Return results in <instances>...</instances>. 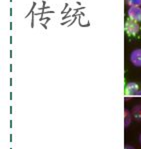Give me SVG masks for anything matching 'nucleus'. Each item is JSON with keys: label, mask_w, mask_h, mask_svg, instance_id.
Segmentation results:
<instances>
[{"label": "nucleus", "mask_w": 141, "mask_h": 149, "mask_svg": "<svg viewBox=\"0 0 141 149\" xmlns=\"http://www.w3.org/2000/svg\"><path fill=\"white\" fill-rule=\"evenodd\" d=\"M125 32L130 36L136 35L139 32V25L134 20L127 19L125 21Z\"/></svg>", "instance_id": "nucleus-1"}, {"label": "nucleus", "mask_w": 141, "mask_h": 149, "mask_svg": "<svg viewBox=\"0 0 141 149\" xmlns=\"http://www.w3.org/2000/svg\"><path fill=\"white\" fill-rule=\"evenodd\" d=\"M138 91H139L138 85L136 83H134V82H129L126 85V87H125V94L128 96L136 95Z\"/></svg>", "instance_id": "nucleus-4"}, {"label": "nucleus", "mask_w": 141, "mask_h": 149, "mask_svg": "<svg viewBox=\"0 0 141 149\" xmlns=\"http://www.w3.org/2000/svg\"><path fill=\"white\" fill-rule=\"evenodd\" d=\"M132 114L127 108L124 109V127L127 128L129 125L131 124V121H132Z\"/></svg>", "instance_id": "nucleus-6"}, {"label": "nucleus", "mask_w": 141, "mask_h": 149, "mask_svg": "<svg viewBox=\"0 0 141 149\" xmlns=\"http://www.w3.org/2000/svg\"><path fill=\"white\" fill-rule=\"evenodd\" d=\"M136 95H137V96H141V90L138 91V92H137V94H136Z\"/></svg>", "instance_id": "nucleus-9"}, {"label": "nucleus", "mask_w": 141, "mask_h": 149, "mask_svg": "<svg viewBox=\"0 0 141 149\" xmlns=\"http://www.w3.org/2000/svg\"><path fill=\"white\" fill-rule=\"evenodd\" d=\"M129 58L135 67H141V48H137L131 51Z\"/></svg>", "instance_id": "nucleus-2"}, {"label": "nucleus", "mask_w": 141, "mask_h": 149, "mask_svg": "<svg viewBox=\"0 0 141 149\" xmlns=\"http://www.w3.org/2000/svg\"><path fill=\"white\" fill-rule=\"evenodd\" d=\"M131 114H132L133 118L136 121H141V104H137L133 107L131 110Z\"/></svg>", "instance_id": "nucleus-5"}, {"label": "nucleus", "mask_w": 141, "mask_h": 149, "mask_svg": "<svg viewBox=\"0 0 141 149\" xmlns=\"http://www.w3.org/2000/svg\"><path fill=\"white\" fill-rule=\"evenodd\" d=\"M124 149H135V148H134L133 146H131V145H125Z\"/></svg>", "instance_id": "nucleus-8"}, {"label": "nucleus", "mask_w": 141, "mask_h": 149, "mask_svg": "<svg viewBox=\"0 0 141 149\" xmlns=\"http://www.w3.org/2000/svg\"><path fill=\"white\" fill-rule=\"evenodd\" d=\"M127 15L129 19L134 20L136 22L141 21V7H129L127 10Z\"/></svg>", "instance_id": "nucleus-3"}, {"label": "nucleus", "mask_w": 141, "mask_h": 149, "mask_svg": "<svg viewBox=\"0 0 141 149\" xmlns=\"http://www.w3.org/2000/svg\"><path fill=\"white\" fill-rule=\"evenodd\" d=\"M139 143H140V145H141V133L139 135Z\"/></svg>", "instance_id": "nucleus-10"}, {"label": "nucleus", "mask_w": 141, "mask_h": 149, "mask_svg": "<svg viewBox=\"0 0 141 149\" xmlns=\"http://www.w3.org/2000/svg\"><path fill=\"white\" fill-rule=\"evenodd\" d=\"M129 7H141V0H126Z\"/></svg>", "instance_id": "nucleus-7"}]
</instances>
